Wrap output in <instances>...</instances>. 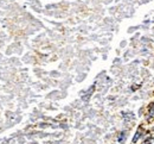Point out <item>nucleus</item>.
Wrapping results in <instances>:
<instances>
[{
	"mask_svg": "<svg viewBox=\"0 0 154 144\" xmlns=\"http://www.w3.org/2000/svg\"><path fill=\"white\" fill-rule=\"evenodd\" d=\"M142 132H144V130H142V127H139L138 130H136V132H135V135H134V137H133V143H136L140 138H141V136H142Z\"/></svg>",
	"mask_w": 154,
	"mask_h": 144,
	"instance_id": "nucleus-1",
	"label": "nucleus"
},
{
	"mask_svg": "<svg viewBox=\"0 0 154 144\" xmlns=\"http://www.w3.org/2000/svg\"><path fill=\"white\" fill-rule=\"evenodd\" d=\"M126 138H127V133H126V131H122V132H120V133H119L117 142H119L120 144H122V143H125Z\"/></svg>",
	"mask_w": 154,
	"mask_h": 144,
	"instance_id": "nucleus-2",
	"label": "nucleus"
},
{
	"mask_svg": "<svg viewBox=\"0 0 154 144\" xmlns=\"http://www.w3.org/2000/svg\"><path fill=\"white\" fill-rule=\"evenodd\" d=\"M146 143L147 144H154V138H148L146 141Z\"/></svg>",
	"mask_w": 154,
	"mask_h": 144,
	"instance_id": "nucleus-3",
	"label": "nucleus"
},
{
	"mask_svg": "<svg viewBox=\"0 0 154 144\" xmlns=\"http://www.w3.org/2000/svg\"><path fill=\"white\" fill-rule=\"evenodd\" d=\"M151 114H153V116H154V110H152V111H151Z\"/></svg>",
	"mask_w": 154,
	"mask_h": 144,
	"instance_id": "nucleus-4",
	"label": "nucleus"
},
{
	"mask_svg": "<svg viewBox=\"0 0 154 144\" xmlns=\"http://www.w3.org/2000/svg\"><path fill=\"white\" fill-rule=\"evenodd\" d=\"M153 131H154V127H153Z\"/></svg>",
	"mask_w": 154,
	"mask_h": 144,
	"instance_id": "nucleus-5",
	"label": "nucleus"
},
{
	"mask_svg": "<svg viewBox=\"0 0 154 144\" xmlns=\"http://www.w3.org/2000/svg\"><path fill=\"white\" fill-rule=\"evenodd\" d=\"M145 144H147V143H145Z\"/></svg>",
	"mask_w": 154,
	"mask_h": 144,
	"instance_id": "nucleus-6",
	"label": "nucleus"
}]
</instances>
